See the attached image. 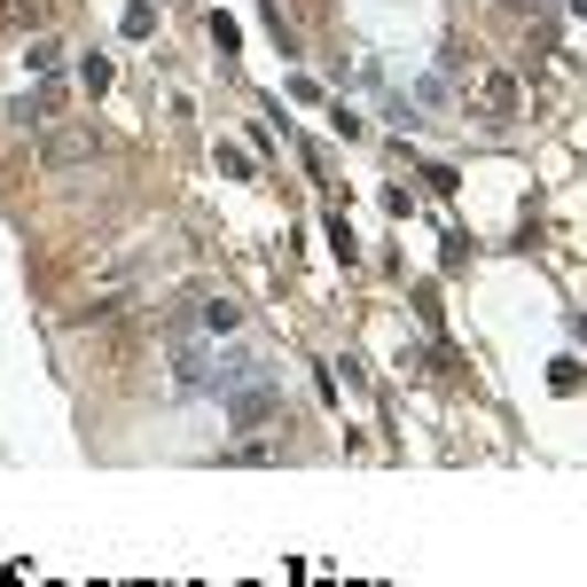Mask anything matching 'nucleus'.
<instances>
[{
	"instance_id": "20e7f679",
	"label": "nucleus",
	"mask_w": 587,
	"mask_h": 587,
	"mask_svg": "<svg viewBox=\"0 0 587 587\" xmlns=\"http://www.w3.org/2000/svg\"><path fill=\"white\" fill-rule=\"evenodd\" d=\"M24 63H32V78H55V63H63V40H32V55H24Z\"/></svg>"
},
{
	"instance_id": "7ed1b4c3",
	"label": "nucleus",
	"mask_w": 587,
	"mask_h": 587,
	"mask_svg": "<svg viewBox=\"0 0 587 587\" xmlns=\"http://www.w3.org/2000/svg\"><path fill=\"white\" fill-rule=\"evenodd\" d=\"M110 78H118L110 55H87V63H78V87H87V95H110Z\"/></svg>"
},
{
	"instance_id": "f03ea898",
	"label": "nucleus",
	"mask_w": 587,
	"mask_h": 587,
	"mask_svg": "<svg viewBox=\"0 0 587 587\" xmlns=\"http://www.w3.org/2000/svg\"><path fill=\"white\" fill-rule=\"evenodd\" d=\"M204 329H212V338H235V329H243V306H235V298H212V306H204Z\"/></svg>"
},
{
	"instance_id": "f257e3e1",
	"label": "nucleus",
	"mask_w": 587,
	"mask_h": 587,
	"mask_svg": "<svg viewBox=\"0 0 587 587\" xmlns=\"http://www.w3.org/2000/svg\"><path fill=\"white\" fill-rule=\"evenodd\" d=\"M95 149H103L95 134H55L47 141V164H78V157H95Z\"/></svg>"
}]
</instances>
